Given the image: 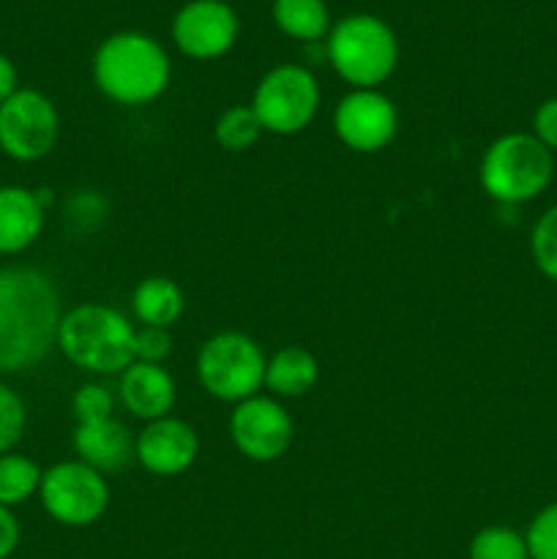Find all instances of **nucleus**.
<instances>
[{"mask_svg":"<svg viewBox=\"0 0 557 559\" xmlns=\"http://www.w3.org/2000/svg\"><path fill=\"white\" fill-rule=\"evenodd\" d=\"M63 320L52 278L38 267L0 271V374H20L58 347Z\"/></svg>","mask_w":557,"mask_h":559,"instance_id":"f257e3e1","label":"nucleus"},{"mask_svg":"<svg viewBox=\"0 0 557 559\" xmlns=\"http://www.w3.org/2000/svg\"><path fill=\"white\" fill-rule=\"evenodd\" d=\"M173 63L156 38L137 31L112 33L93 55V80L112 102L137 107L156 102L169 85Z\"/></svg>","mask_w":557,"mask_h":559,"instance_id":"f03ea898","label":"nucleus"},{"mask_svg":"<svg viewBox=\"0 0 557 559\" xmlns=\"http://www.w3.org/2000/svg\"><path fill=\"white\" fill-rule=\"evenodd\" d=\"M58 347L91 374H120L134 364V325L112 306L82 304L60 320Z\"/></svg>","mask_w":557,"mask_h":559,"instance_id":"7ed1b4c3","label":"nucleus"},{"mask_svg":"<svg viewBox=\"0 0 557 559\" xmlns=\"http://www.w3.org/2000/svg\"><path fill=\"white\" fill-rule=\"evenodd\" d=\"M325 58L353 91H371L396 69V33L375 14L344 16L328 33Z\"/></svg>","mask_w":557,"mask_h":559,"instance_id":"20e7f679","label":"nucleus"},{"mask_svg":"<svg viewBox=\"0 0 557 559\" xmlns=\"http://www.w3.org/2000/svg\"><path fill=\"white\" fill-rule=\"evenodd\" d=\"M555 178V153L546 151L530 131L502 134L481 158V186L502 205H522L549 189Z\"/></svg>","mask_w":557,"mask_h":559,"instance_id":"39448f33","label":"nucleus"},{"mask_svg":"<svg viewBox=\"0 0 557 559\" xmlns=\"http://www.w3.org/2000/svg\"><path fill=\"white\" fill-rule=\"evenodd\" d=\"M265 353L246 333L222 331L208 338L197 355V377L208 396L240 404L265 385Z\"/></svg>","mask_w":557,"mask_h":559,"instance_id":"423d86ee","label":"nucleus"},{"mask_svg":"<svg viewBox=\"0 0 557 559\" xmlns=\"http://www.w3.org/2000/svg\"><path fill=\"white\" fill-rule=\"evenodd\" d=\"M262 129L278 136L300 134L320 109V85L306 66H273L251 96Z\"/></svg>","mask_w":557,"mask_h":559,"instance_id":"0eeeda50","label":"nucleus"},{"mask_svg":"<svg viewBox=\"0 0 557 559\" xmlns=\"http://www.w3.org/2000/svg\"><path fill=\"white\" fill-rule=\"evenodd\" d=\"M38 497L49 516L63 527H87L109 506V486L98 469L76 462H60L44 469Z\"/></svg>","mask_w":557,"mask_h":559,"instance_id":"6e6552de","label":"nucleus"},{"mask_svg":"<svg viewBox=\"0 0 557 559\" xmlns=\"http://www.w3.org/2000/svg\"><path fill=\"white\" fill-rule=\"evenodd\" d=\"M60 136V118L44 93L20 87L0 104V151L22 164L49 156Z\"/></svg>","mask_w":557,"mask_h":559,"instance_id":"1a4fd4ad","label":"nucleus"},{"mask_svg":"<svg viewBox=\"0 0 557 559\" xmlns=\"http://www.w3.org/2000/svg\"><path fill=\"white\" fill-rule=\"evenodd\" d=\"M229 437L249 462H276L293 442V418L278 399L257 393L235 404L229 415Z\"/></svg>","mask_w":557,"mask_h":559,"instance_id":"9d476101","label":"nucleus"},{"mask_svg":"<svg viewBox=\"0 0 557 559\" xmlns=\"http://www.w3.org/2000/svg\"><path fill=\"white\" fill-rule=\"evenodd\" d=\"M399 131L396 104L380 93L349 91L333 109V134L355 153H377L391 145Z\"/></svg>","mask_w":557,"mask_h":559,"instance_id":"9b49d317","label":"nucleus"},{"mask_svg":"<svg viewBox=\"0 0 557 559\" xmlns=\"http://www.w3.org/2000/svg\"><path fill=\"white\" fill-rule=\"evenodd\" d=\"M240 33L238 14L224 0H189L173 20V41L186 58L213 60L235 47Z\"/></svg>","mask_w":557,"mask_h":559,"instance_id":"f8f14e48","label":"nucleus"},{"mask_svg":"<svg viewBox=\"0 0 557 559\" xmlns=\"http://www.w3.org/2000/svg\"><path fill=\"white\" fill-rule=\"evenodd\" d=\"M200 437L186 420L158 418L145 424V429L134 437V459L153 475L173 478L186 473L197 462Z\"/></svg>","mask_w":557,"mask_h":559,"instance_id":"ddd939ff","label":"nucleus"},{"mask_svg":"<svg viewBox=\"0 0 557 559\" xmlns=\"http://www.w3.org/2000/svg\"><path fill=\"white\" fill-rule=\"evenodd\" d=\"M118 393L123 407L145 424L167 418L175 407V396H178L173 374L164 366L140 364V360L120 371Z\"/></svg>","mask_w":557,"mask_h":559,"instance_id":"4468645a","label":"nucleus"},{"mask_svg":"<svg viewBox=\"0 0 557 559\" xmlns=\"http://www.w3.org/2000/svg\"><path fill=\"white\" fill-rule=\"evenodd\" d=\"M71 442L80 462L102 475L115 473L134 459V437L120 420H115V415L91 424H76Z\"/></svg>","mask_w":557,"mask_h":559,"instance_id":"2eb2a0df","label":"nucleus"},{"mask_svg":"<svg viewBox=\"0 0 557 559\" xmlns=\"http://www.w3.org/2000/svg\"><path fill=\"white\" fill-rule=\"evenodd\" d=\"M44 229V205L25 186H0V254H20Z\"/></svg>","mask_w":557,"mask_h":559,"instance_id":"dca6fc26","label":"nucleus"},{"mask_svg":"<svg viewBox=\"0 0 557 559\" xmlns=\"http://www.w3.org/2000/svg\"><path fill=\"white\" fill-rule=\"evenodd\" d=\"M320 380V364L306 347L289 344L273 353L265 364V388L273 399H300Z\"/></svg>","mask_w":557,"mask_h":559,"instance_id":"f3484780","label":"nucleus"},{"mask_svg":"<svg viewBox=\"0 0 557 559\" xmlns=\"http://www.w3.org/2000/svg\"><path fill=\"white\" fill-rule=\"evenodd\" d=\"M131 309L140 325L169 328L183 314V293L167 276H147L131 295Z\"/></svg>","mask_w":557,"mask_h":559,"instance_id":"a211bd4d","label":"nucleus"},{"mask_svg":"<svg viewBox=\"0 0 557 559\" xmlns=\"http://www.w3.org/2000/svg\"><path fill=\"white\" fill-rule=\"evenodd\" d=\"M273 22L284 36L304 44H317L331 33L325 0H273Z\"/></svg>","mask_w":557,"mask_h":559,"instance_id":"6ab92c4d","label":"nucleus"},{"mask_svg":"<svg viewBox=\"0 0 557 559\" xmlns=\"http://www.w3.org/2000/svg\"><path fill=\"white\" fill-rule=\"evenodd\" d=\"M44 469L33 459L20 453L0 456V506L14 508L31 500L42 486Z\"/></svg>","mask_w":557,"mask_h":559,"instance_id":"aec40b11","label":"nucleus"},{"mask_svg":"<svg viewBox=\"0 0 557 559\" xmlns=\"http://www.w3.org/2000/svg\"><path fill=\"white\" fill-rule=\"evenodd\" d=\"M262 134H265V129H262L251 104H235V107L224 109L216 120V129H213V136L227 153L249 151Z\"/></svg>","mask_w":557,"mask_h":559,"instance_id":"412c9836","label":"nucleus"},{"mask_svg":"<svg viewBox=\"0 0 557 559\" xmlns=\"http://www.w3.org/2000/svg\"><path fill=\"white\" fill-rule=\"evenodd\" d=\"M470 559H530L528 540L511 527H484L470 540Z\"/></svg>","mask_w":557,"mask_h":559,"instance_id":"4be33fe9","label":"nucleus"},{"mask_svg":"<svg viewBox=\"0 0 557 559\" xmlns=\"http://www.w3.org/2000/svg\"><path fill=\"white\" fill-rule=\"evenodd\" d=\"M530 257L541 276L557 284V205L546 207L530 233Z\"/></svg>","mask_w":557,"mask_h":559,"instance_id":"5701e85b","label":"nucleus"},{"mask_svg":"<svg viewBox=\"0 0 557 559\" xmlns=\"http://www.w3.org/2000/svg\"><path fill=\"white\" fill-rule=\"evenodd\" d=\"M27 424V409L20 393L0 382V456L11 453V448L22 440Z\"/></svg>","mask_w":557,"mask_h":559,"instance_id":"b1692460","label":"nucleus"},{"mask_svg":"<svg viewBox=\"0 0 557 559\" xmlns=\"http://www.w3.org/2000/svg\"><path fill=\"white\" fill-rule=\"evenodd\" d=\"M524 540H528L530 559H557V502H549L535 513Z\"/></svg>","mask_w":557,"mask_h":559,"instance_id":"393cba45","label":"nucleus"},{"mask_svg":"<svg viewBox=\"0 0 557 559\" xmlns=\"http://www.w3.org/2000/svg\"><path fill=\"white\" fill-rule=\"evenodd\" d=\"M71 413H74L76 424H91V420H104L115 415V399L98 382H87V385L76 388L74 399H71Z\"/></svg>","mask_w":557,"mask_h":559,"instance_id":"a878e982","label":"nucleus"},{"mask_svg":"<svg viewBox=\"0 0 557 559\" xmlns=\"http://www.w3.org/2000/svg\"><path fill=\"white\" fill-rule=\"evenodd\" d=\"M173 353V336H169V328H156V325H142L134 328V360L140 364H164V358H169Z\"/></svg>","mask_w":557,"mask_h":559,"instance_id":"bb28decb","label":"nucleus"},{"mask_svg":"<svg viewBox=\"0 0 557 559\" xmlns=\"http://www.w3.org/2000/svg\"><path fill=\"white\" fill-rule=\"evenodd\" d=\"M530 134H533L546 151L557 153V96L538 104V109L533 112V131H530Z\"/></svg>","mask_w":557,"mask_h":559,"instance_id":"cd10ccee","label":"nucleus"},{"mask_svg":"<svg viewBox=\"0 0 557 559\" xmlns=\"http://www.w3.org/2000/svg\"><path fill=\"white\" fill-rule=\"evenodd\" d=\"M20 544V524L11 508L0 506V559H9Z\"/></svg>","mask_w":557,"mask_h":559,"instance_id":"c85d7f7f","label":"nucleus"},{"mask_svg":"<svg viewBox=\"0 0 557 559\" xmlns=\"http://www.w3.org/2000/svg\"><path fill=\"white\" fill-rule=\"evenodd\" d=\"M16 91H20V87H16V69H14V63H11V60L5 58V55H0V104H3L5 98L14 96Z\"/></svg>","mask_w":557,"mask_h":559,"instance_id":"c756f323","label":"nucleus"}]
</instances>
